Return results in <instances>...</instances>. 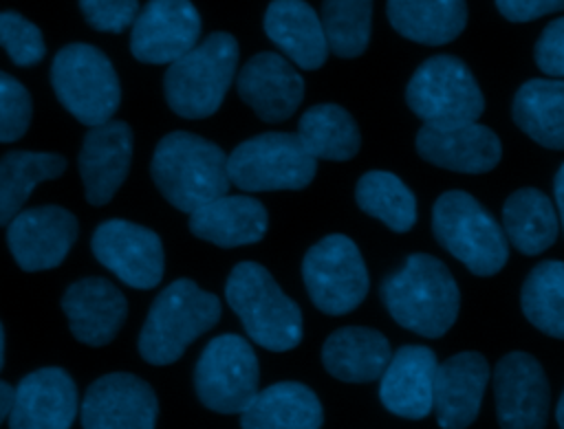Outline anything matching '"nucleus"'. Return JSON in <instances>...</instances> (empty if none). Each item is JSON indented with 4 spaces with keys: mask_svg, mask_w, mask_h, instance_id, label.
Wrapping results in <instances>:
<instances>
[{
    "mask_svg": "<svg viewBox=\"0 0 564 429\" xmlns=\"http://www.w3.org/2000/svg\"><path fill=\"white\" fill-rule=\"evenodd\" d=\"M381 299L392 319L421 337L438 339L456 321L460 290L449 268L430 253H412L383 279Z\"/></svg>",
    "mask_w": 564,
    "mask_h": 429,
    "instance_id": "obj_1",
    "label": "nucleus"
},
{
    "mask_svg": "<svg viewBox=\"0 0 564 429\" xmlns=\"http://www.w3.org/2000/svg\"><path fill=\"white\" fill-rule=\"evenodd\" d=\"M152 178L165 200L185 213L225 196L231 185L227 154L216 143L181 130L156 143Z\"/></svg>",
    "mask_w": 564,
    "mask_h": 429,
    "instance_id": "obj_2",
    "label": "nucleus"
},
{
    "mask_svg": "<svg viewBox=\"0 0 564 429\" xmlns=\"http://www.w3.org/2000/svg\"><path fill=\"white\" fill-rule=\"evenodd\" d=\"M225 297L238 315L245 332L260 348L286 352L302 341V310L282 293L271 273L256 262L231 268Z\"/></svg>",
    "mask_w": 564,
    "mask_h": 429,
    "instance_id": "obj_3",
    "label": "nucleus"
},
{
    "mask_svg": "<svg viewBox=\"0 0 564 429\" xmlns=\"http://www.w3.org/2000/svg\"><path fill=\"white\" fill-rule=\"evenodd\" d=\"M220 319V299L192 279H176L154 299L139 334V352L152 365L174 363Z\"/></svg>",
    "mask_w": 564,
    "mask_h": 429,
    "instance_id": "obj_4",
    "label": "nucleus"
},
{
    "mask_svg": "<svg viewBox=\"0 0 564 429\" xmlns=\"http://www.w3.org/2000/svg\"><path fill=\"white\" fill-rule=\"evenodd\" d=\"M238 42L225 31H216L198 42L189 53L170 64L163 88L167 106L185 119L214 114L238 66Z\"/></svg>",
    "mask_w": 564,
    "mask_h": 429,
    "instance_id": "obj_5",
    "label": "nucleus"
},
{
    "mask_svg": "<svg viewBox=\"0 0 564 429\" xmlns=\"http://www.w3.org/2000/svg\"><path fill=\"white\" fill-rule=\"evenodd\" d=\"M434 238L474 275L489 277L509 260V240L494 216L467 191L449 189L432 207Z\"/></svg>",
    "mask_w": 564,
    "mask_h": 429,
    "instance_id": "obj_6",
    "label": "nucleus"
},
{
    "mask_svg": "<svg viewBox=\"0 0 564 429\" xmlns=\"http://www.w3.org/2000/svg\"><path fill=\"white\" fill-rule=\"evenodd\" d=\"M410 110L432 128L474 123L485 110V97L467 64L454 55L425 59L408 81Z\"/></svg>",
    "mask_w": 564,
    "mask_h": 429,
    "instance_id": "obj_7",
    "label": "nucleus"
},
{
    "mask_svg": "<svg viewBox=\"0 0 564 429\" xmlns=\"http://www.w3.org/2000/svg\"><path fill=\"white\" fill-rule=\"evenodd\" d=\"M51 84L62 106L90 128L112 121L119 108L121 88L115 66L90 44L64 46L53 59Z\"/></svg>",
    "mask_w": 564,
    "mask_h": 429,
    "instance_id": "obj_8",
    "label": "nucleus"
},
{
    "mask_svg": "<svg viewBox=\"0 0 564 429\" xmlns=\"http://www.w3.org/2000/svg\"><path fill=\"white\" fill-rule=\"evenodd\" d=\"M317 172V161L297 134L264 132L242 141L227 156L229 183L242 191L304 189Z\"/></svg>",
    "mask_w": 564,
    "mask_h": 429,
    "instance_id": "obj_9",
    "label": "nucleus"
},
{
    "mask_svg": "<svg viewBox=\"0 0 564 429\" xmlns=\"http://www.w3.org/2000/svg\"><path fill=\"white\" fill-rule=\"evenodd\" d=\"M302 277L311 301L326 315L355 310L370 284L357 244L341 233L326 235L306 251Z\"/></svg>",
    "mask_w": 564,
    "mask_h": 429,
    "instance_id": "obj_10",
    "label": "nucleus"
},
{
    "mask_svg": "<svg viewBox=\"0 0 564 429\" xmlns=\"http://www.w3.org/2000/svg\"><path fill=\"white\" fill-rule=\"evenodd\" d=\"M258 359L238 334L214 337L198 356L194 385L200 403L220 414H242L258 394Z\"/></svg>",
    "mask_w": 564,
    "mask_h": 429,
    "instance_id": "obj_11",
    "label": "nucleus"
},
{
    "mask_svg": "<svg viewBox=\"0 0 564 429\" xmlns=\"http://www.w3.org/2000/svg\"><path fill=\"white\" fill-rule=\"evenodd\" d=\"M494 398L500 429H544L549 381L535 356L509 352L494 367Z\"/></svg>",
    "mask_w": 564,
    "mask_h": 429,
    "instance_id": "obj_12",
    "label": "nucleus"
},
{
    "mask_svg": "<svg viewBox=\"0 0 564 429\" xmlns=\"http://www.w3.org/2000/svg\"><path fill=\"white\" fill-rule=\"evenodd\" d=\"M200 37V15L189 0H150L137 15L130 51L143 64H174Z\"/></svg>",
    "mask_w": 564,
    "mask_h": 429,
    "instance_id": "obj_13",
    "label": "nucleus"
},
{
    "mask_svg": "<svg viewBox=\"0 0 564 429\" xmlns=\"http://www.w3.org/2000/svg\"><path fill=\"white\" fill-rule=\"evenodd\" d=\"M95 257L123 284L154 288L163 277L161 238L128 220H106L93 233Z\"/></svg>",
    "mask_w": 564,
    "mask_h": 429,
    "instance_id": "obj_14",
    "label": "nucleus"
},
{
    "mask_svg": "<svg viewBox=\"0 0 564 429\" xmlns=\"http://www.w3.org/2000/svg\"><path fill=\"white\" fill-rule=\"evenodd\" d=\"M156 396L134 374L115 372L97 378L82 400L84 429H154Z\"/></svg>",
    "mask_w": 564,
    "mask_h": 429,
    "instance_id": "obj_15",
    "label": "nucleus"
},
{
    "mask_svg": "<svg viewBox=\"0 0 564 429\" xmlns=\"http://www.w3.org/2000/svg\"><path fill=\"white\" fill-rule=\"evenodd\" d=\"M77 238V220L57 205L20 211L7 229V244L22 271L57 266Z\"/></svg>",
    "mask_w": 564,
    "mask_h": 429,
    "instance_id": "obj_16",
    "label": "nucleus"
},
{
    "mask_svg": "<svg viewBox=\"0 0 564 429\" xmlns=\"http://www.w3.org/2000/svg\"><path fill=\"white\" fill-rule=\"evenodd\" d=\"M77 416V387L62 367L26 374L13 392L11 429H70Z\"/></svg>",
    "mask_w": 564,
    "mask_h": 429,
    "instance_id": "obj_17",
    "label": "nucleus"
},
{
    "mask_svg": "<svg viewBox=\"0 0 564 429\" xmlns=\"http://www.w3.org/2000/svg\"><path fill=\"white\" fill-rule=\"evenodd\" d=\"M416 152L423 161L463 174L491 172L502 156L498 134L480 123L454 128L423 125L416 132Z\"/></svg>",
    "mask_w": 564,
    "mask_h": 429,
    "instance_id": "obj_18",
    "label": "nucleus"
},
{
    "mask_svg": "<svg viewBox=\"0 0 564 429\" xmlns=\"http://www.w3.org/2000/svg\"><path fill=\"white\" fill-rule=\"evenodd\" d=\"M238 95L262 121L289 119L304 97V79L278 53L253 55L238 73Z\"/></svg>",
    "mask_w": 564,
    "mask_h": 429,
    "instance_id": "obj_19",
    "label": "nucleus"
},
{
    "mask_svg": "<svg viewBox=\"0 0 564 429\" xmlns=\"http://www.w3.org/2000/svg\"><path fill=\"white\" fill-rule=\"evenodd\" d=\"M489 363L480 352H458L436 367L434 411L443 429H467L478 411L489 383Z\"/></svg>",
    "mask_w": 564,
    "mask_h": 429,
    "instance_id": "obj_20",
    "label": "nucleus"
},
{
    "mask_svg": "<svg viewBox=\"0 0 564 429\" xmlns=\"http://www.w3.org/2000/svg\"><path fill=\"white\" fill-rule=\"evenodd\" d=\"M132 158V130L123 121L95 125L84 136L79 150V174L84 180L86 200L106 205L117 194L128 176Z\"/></svg>",
    "mask_w": 564,
    "mask_h": 429,
    "instance_id": "obj_21",
    "label": "nucleus"
},
{
    "mask_svg": "<svg viewBox=\"0 0 564 429\" xmlns=\"http://www.w3.org/2000/svg\"><path fill=\"white\" fill-rule=\"evenodd\" d=\"M436 354L425 345H401L381 374L379 398L388 411L421 420L434 409Z\"/></svg>",
    "mask_w": 564,
    "mask_h": 429,
    "instance_id": "obj_22",
    "label": "nucleus"
},
{
    "mask_svg": "<svg viewBox=\"0 0 564 429\" xmlns=\"http://www.w3.org/2000/svg\"><path fill=\"white\" fill-rule=\"evenodd\" d=\"M62 310L68 317L70 332L86 345H106L119 332L128 304L123 293L104 277H84L73 282L64 297Z\"/></svg>",
    "mask_w": 564,
    "mask_h": 429,
    "instance_id": "obj_23",
    "label": "nucleus"
},
{
    "mask_svg": "<svg viewBox=\"0 0 564 429\" xmlns=\"http://www.w3.org/2000/svg\"><path fill=\"white\" fill-rule=\"evenodd\" d=\"M264 33L304 70L319 68L330 51L319 15L304 0H273L264 13Z\"/></svg>",
    "mask_w": 564,
    "mask_h": 429,
    "instance_id": "obj_24",
    "label": "nucleus"
},
{
    "mask_svg": "<svg viewBox=\"0 0 564 429\" xmlns=\"http://www.w3.org/2000/svg\"><path fill=\"white\" fill-rule=\"evenodd\" d=\"M267 224L269 216L264 205L251 196L225 194L189 213L192 233L223 249L262 240Z\"/></svg>",
    "mask_w": 564,
    "mask_h": 429,
    "instance_id": "obj_25",
    "label": "nucleus"
},
{
    "mask_svg": "<svg viewBox=\"0 0 564 429\" xmlns=\"http://www.w3.org/2000/svg\"><path fill=\"white\" fill-rule=\"evenodd\" d=\"M390 359V341L379 330L361 326L335 330L322 348L326 372L346 383H370L381 378Z\"/></svg>",
    "mask_w": 564,
    "mask_h": 429,
    "instance_id": "obj_26",
    "label": "nucleus"
},
{
    "mask_svg": "<svg viewBox=\"0 0 564 429\" xmlns=\"http://www.w3.org/2000/svg\"><path fill=\"white\" fill-rule=\"evenodd\" d=\"M322 420L319 398L295 381L264 387L240 414L242 429H319Z\"/></svg>",
    "mask_w": 564,
    "mask_h": 429,
    "instance_id": "obj_27",
    "label": "nucleus"
},
{
    "mask_svg": "<svg viewBox=\"0 0 564 429\" xmlns=\"http://www.w3.org/2000/svg\"><path fill=\"white\" fill-rule=\"evenodd\" d=\"M502 231L520 253L540 255L555 244L560 216L544 191L522 187L509 194L502 205Z\"/></svg>",
    "mask_w": 564,
    "mask_h": 429,
    "instance_id": "obj_28",
    "label": "nucleus"
},
{
    "mask_svg": "<svg viewBox=\"0 0 564 429\" xmlns=\"http://www.w3.org/2000/svg\"><path fill=\"white\" fill-rule=\"evenodd\" d=\"M386 11L397 33L427 46L456 40L467 24L465 0H388Z\"/></svg>",
    "mask_w": 564,
    "mask_h": 429,
    "instance_id": "obj_29",
    "label": "nucleus"
},
{
    "mask_svg": "<svg viewBox=\"0 0 564 429\" xmlns=\"http://www.w3.org/2000/svg\"><path fill=\"white\" fill-rule=\"evenodd\" d=\"M511 117L538 145L564 150V79H529L513 95Z\"/></svg>",
    "mask_w": 564,
    "mask_h": 429,
    "instance_id": "obj_30",
    "label": "nucleus"
},
{
    "mask_svg": "<svg viewBox=\"0 0 564 429\" xmlns=\"http://www.w3.org/2000/svg\"><path fill=\"white\" fill-rule=\"evenodd\" d=\"M295 134L315 161H348L361 147V134L352 114L337 103L311 106L302 114Z\"/></svg>",
    "mask_w": 564,
    "mask_h": 429,
    "instance_id": "obj_31",
    "label": "nucleus"
},
{
    "mask_svg": "<svg viewBox=\"0 0 564 429\" xmlns=\"http://www.w3.org/2000/svg\"><path fill=\"white\" fill-rule=\"evenodd\" d=\"M66 158L53 152L13 150L0 158V224H9L20 211L33 187L62 176Z\"/></svg>",
    "mask_w": 564,
    "mask_h": 429,
    "instance_id": "obj_32",
    "label": "nucleus"
},
{
    "mask_svg": "<svg viewBox=\"0 0 564 429\" xmlns=\"http://www.w3.org/2000/svg\"><path fill=\"white\" fill-rule=\"evenodd\" d=\"M361 211L381 220L388 229L405 233L416 224V198L412 189L392 172H366L355 187Z\"/></svg>",
    "mask_w": 564,
    "mask_h": 429,
    "instance_id": "obj_33",
    "label": "nucleus"
},
{
    "mask_svg": "<svg viewBox=\"0 0 564 429\" xmlns=\"http://www.w3.org/2000/svg\"><path fill=\"white\" fill-rule=\"evenodd\" d=\"M520 306L529 323L540 332L564 339V262L535 264L520 290Z\"/></svg>",
    "mask_w": 564,
    "mask_h": 429,
    "instance_id": "obj_34",
    "label": "nucleus"
},
{
    "mask_svg": "<svg viewBox=\"0 0 564 429\" xmlns=\"http://www.w3.org/2000/svg\"><path fill=\"white\" fill-rule=\"evenodd\" d=\"M322 26L337 57H357L370 42L372 0H324Z\"/></svg>",
    "mask_w": 564,
    "mask_h": 429,
    "instance_id": "obj_35",
    "label": "nucleus"
},
{
    "mask_svg": "<svg viewBox=\"0 0 564 429\" xmlns=\"http://www.w3.org/2000/svg\"><path fill=\"white\" fill-rule=\"evenodd\" d=\"M0 46L18 66H33L46 53L42 31L15 11H0Z\"/></svg>",
    "mask_w": 564,
    "mask_h": 429,
    "instance_id": "obj_36",
    "label": "nucleus"
},
{
    "mask_svg": "<svg viewBox=\"0 0 564 429\" xmlns=\"http://www.w3.org/2000/svg\"><path fill=\"white\" fill-rule=\"evenodd\" d=\"M31 121V97L11 75L0 70V143L18 141Z\"/></svg>",
    "mask_w": 564,
    "mask_h": 429,
    "instance_id": "obj_37",
    "label": "nucleus"
},
{
    "mask_svg": "<svg viewBox=\"0 0 564 429\" xmlns=\"http://www.w3.org/2000/svg\"><path fill=\"white\" fill-rule=\"evenodd\" d=\"M79 9L93 29L106 33L126 31L139 15L137 0H79Z\"/></svg>",
    "mask_w": 564,
    "mask_h": 429,
    "instance_id": "obj_38",
    "label": "nucleus"
},
{
    "mask_svg": "<svg viewBox=\"0 0 564 429\" xmlns=\"http://www.w3.org/2000/svg\"><path fill=\"white\" fill-rule=\"evenodd\" d=\"M533 57L544 75L564 79V18H557L544 26L535 42Z\"/></svg>",
    "mask_w": 564,
    "mask_h": 429,
    "instance_id": "obj_39",
    "label": "nucleus"
},
{
    "mask_svg": "<svg viewBox=\"0 0 564 429\" xmlns=\"http://www.w3.org/2000/svg\"><path fill=\"white\" fill-rule=\"evenodd\" d=\"M496 7L509 22H531L564 11V0H496Z\"/></svg>",
    "mask_w": 564,
    "mask_h": 429,
    "instance_id": "obj_40",
    "label": "nucleus"
},
{
    "mask_svg": "<svg viewBox=\"0 0 564 429\" xmlns=\"http://www.w3.org/2000/svg\"><path fill=\"white\" fill-rule=\"evenodd\" d=\"M553 194H555V209L560 216V224L564 229V163L560 165V169L553 178Z\"/></svg>",
    "mask_w": 564,
    "mask_h": 429,
    "instance_id": "obj_41",
    "label": "nucleus"
},
{
    "mask_svg": "<svg viewBox=\"0 0 564 429\" xmlns=\"http://www.w3.org/2000/svg\"><path fill=\"white\" fill-rule=\"evenodd\" d=\"M13 392H15V387H11L9 383L0 381V425H2L4 418H9V414H11Z\"/></svg>",
    "mask_w": 564,
    "mask_h": 429,
    "instance_id": "obj_42",
    "label": "nucleus"
},
{
    "mask_svg": "<svg viewBox=\"0 0 564 429\" xmlns=\"http://www.w3.org/2000/svg\"><path fill=\"white\" fill-rule=\"evenodd\" d=\"M555 418H557V427H560V429H564V392H562V396H560V400H557Z\"/></svg>",
    "mask_w": 564,
    "mask_h": 429,
    "instance_id": "obj_43",
    "label": "nucleus"
},
{
    "mask_svg": "<svg viewBox=\"0 0 564 429\" xmlns=\"http://www.w3.org/2000/svg\"><path fill=\"white\" fill-rule=\"evenodd\" d=\"M2 363H4V330L0 323V370H2Z\"/></svg>",
    "mask_w": 564,
    "mask_h": 429,
    "instance_id": "obj_44",
    "label": "nucleus"
}]
</instances>
